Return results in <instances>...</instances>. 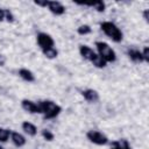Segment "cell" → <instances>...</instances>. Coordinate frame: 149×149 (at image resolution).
<instances>
[{"instance_id":"cell-25","label":"cell","mask_w":149,"mask_h":149,"mask_svg":"<svg viewBox=\"0 0 149 149\" xmlns=\"http://www.w3.org/2000/svg\"><path fill=\"white\" fill-rule=\"evenodd\" d=\"M5 20V9L0 8V22H2Z\"/></svg>"},{"instance_id":"cell-12","label":"cell","mask_w":149,"mask_h":149,"mask_svg":"<svg viewBox=\"0 0 149 149\" xmlns=\"http://www.w3.org/2000/svg\"><path fill=\"white\" fill-rule=\"evenodd\" d=\"M127 56L129 57V59H132L133 62L135 63H143V57H142V54H141V50L139 49H134V48H130L127 50Z\"/></svg>"},{"instance_id":"cell-15","label":"cell","mask_w":149,"mask_h":149,"mask_svg":"<svg viewBox=\"0 0 149 149\" xmlns=\"http://www.w3.org/2000/svg\"><path fill=\"white\" fill-rule=\"evenodd\" d=\"M78 5H80V6H87V7H92V8H94L97 12H99V13H102V12H105V9H106V3L104 2V1H95V2H92V3H86V2H77Z\"/></svg>"},{"instance_id":"cell-5","label":"cell","mask_w":149,"mask_h":149,"mask_svg":"<svg viewBox=\"0 0 149 149\" xmlns=\"http://www.w3.org/2000/svg\"><path fill=\"white\" fill-rule=\"evenodd\" d=\"M36 41H37V44L41 48V50H45V49L55 47V41H54L52 36L48 33H43V31L38 33L36 36Z\"/></svg>"},{"instance_id":"cell-24","label":"cell","mask_w":149,"mask_h":149,"mask_svg":"<svg viewBox=\"0 0 149 149\" xmlns=\"http://www.w3.org/2000/svg\"><path fill=\"white\" fill-rule=\"evenodd\" d=\"M6 64V57L3 55H0V66H3Z\"/></svg>"},{"instance_id":"cell-8","label":"cell","mask_w":149,"mask_h":149,"mask_svg":"<svg viewBox=\"0 0 149 149\" xmlns=\"http://www.w3.org/2000/svg\"><path fill=\"white\" fill-rule=\"evenodd\" d=\"M81 95L83 98L88 101V102H97L99 100V93L98 91L93 90V88H86L81 91Z\"/></svg>"},{"instance_id":"cell-27","label":"cell","mask_w":149,"mask_h":149,"mask_svg":"<svg viewBox=\"0 0 149 149\" xmlns=\"http://www.w3.org/2000/svg\"><path fill=\"white\" fill-rule=\"evenodd\" d=\"M0 149H5V148H3V147H2L1 144H0Z\"/></svg>"},{"instance_id":"cell-4","label":"cell","mask_w":149,"mask_h":149,"mask_svg":"<svg viewBox=\"0 0 149 149\" xmlns=\"http://www.w3.org/2000/svg\"><path fill=\"white\" fill-rule=\"evenodd\" d=\"M86 139H87L91 143L97 144V146H106V144L109 143L108 137H107L104 133H101V132H99V130H93V129L88 130V132L86 133Z\"/></svg>"},{"instance_id":"cell-17","label":"cell","mask_w":149,"mask_h":149,"mask_svg":"<svg viewBox=\"0 0 149 149\" xmlns=\"http://www.w3.org/2000/svg\"><path fill=\"white\" fill-rule=\"evenodd\" d=\"M43 55L48 58V59H55L57 56H58V50L52 47V48H49V49H45V50H42Z\"/></svg>"},{"instance_id":"cell-21","label":"cell","mask_w":149,"mask_h":149,"mask_svg":"<svg viewBox=\"0 0 149 149\" xmlns=\"http://www.w3.org/2000/svg\"><path fill=\"white\" fill-rule=\"evenodd\" d=\"M141 54H142V57H143L144 63H149V48L148 47H144L141 50Z\"/></svg>"},{"instance_id":"cell-11","label":"cell","mask_w":149,"mask_h":149,"mask_svg":"<svg viewBox=\"0 0 149 149\" xmlns=\"http://www.w3.org/2000/svg\"><path fill=\"white\" fill-rule=\"evenodd\" d=\"M19 76L22 80L27 81V83H34L35 81V74L31 70L27 69V68H21L19 70Z\"/></svg>"},{"instance_id":"cell-14","label":"cell","mask_w":149,"mask_h":149,"mask_svg":"<svg viewBox=\"0 0 149 149\" xmlns=\"http://www.w3.org/2000/svg\"><path fill=\"white\" fill-rule=\"evenodd\" d=\"M21 128L28 136H35L37 134V127L29 121H23L21 125Z\"/></svg>"},{"instance_id":"cell-26","label":"cell","mask_w":149,"mask_h":149,"mask_svg":"<svg viewBox=\"0 0 149 149\" xmlns=\"http://www.w3.org/2000/svg\"><path fill=\"white\" fill-rule=\"evenodd\" d=\"M148 13H149L148 9H144V10H143V19H144L147 22H148Z\"/></svg>"},{"instance_id":"cell-22","label":"cell","mask_w":149,"mask_h":149,"mask_svg":"<svg viewBox=\"0 0 149 149\" xmlns=\"http://www.w3.org/2000/svg\"><path fill=\"white\" fill-rule=\"evenodd\" d=\"M14 15L9 9H5V20L7 22H14Z\"/></svg>"},{"instance_id":"cell-18","label":"cell","mask_w":149,"mask_h":149,"mask_svg":"<svg viewBox=\"0 0 149 149\" xmlns=\"http://www.w3.org/2000/svg\"><path fill=\"white\" fill-rule=\"evenodd\" d=\"M10 130L3 127H0V143H6L10 137Z\"/></svg>"},{"instance_id":"cell-10","label":"cell","mask_w":149,"mask_h":149,"mask_svg":"<svg viewBox=\"0 0 149 149\" xmlns=\"http://www.w3.org/2000/svg\"><path fill=\"white\" fill-rule=\"evenodd\" d=\"M79 54H80V56H81L85 61L91 62V59H92L93 56L95 55V51H94L91 47H88V45H86V44H81V45H79Z\"/></svg>"},{"instance_id":"cell-1","label":"cell","mask_w":149,"mask_h":149,"mask_svg":"<svg viewBox=\"0 0 149 149\" xmlns=\"http://www.w3.org/2000/svg\"><path fill=\"white\" fill-rule=\"evenodd\" d=\"M38 106H40V112H41V114H43V118L45 120L55 119L62 112V107L58 104H56L55 101H52V100L38 101Z\"/></svg>"},{"instance_id":"cell-6","label":"cell","mask_w":149,"mask_h":149,"mask_svg":"<svg viewBox=\"0 0 149 149\" xmlns=\"http://www.w3.org/2000/svg\"><path fill=\"white\" fill-rule=\"evenodd\" d=\"M47 9L51 14H54L56 16L63 15L65 13V10H66L65 9V6L62 2H59V1H51V0H48L47 1Z\"/></svg>"},{"instance_id":"cell-2","label":"cell","mask_w":149,"mask_h":149,"mask_svg":"<svg viewBox=\"0 0 149 149\" xmlns=\"http://www.w3.org/2000/svg\"><path fill=\"white\" fill-rule=\"evenodd\" d=\"M100 29L104 31V34L106 36H108L113 42H121L123 38V33L121 31V29L112 21H102L100 23Z\"/></svg>"},{"instance_id":"cell-3","label":"cell","mask_w":149,"mask_h":149,"mask_svg":"<svg viewBox=\"0 0 149 149\" xmlns=\"http://www.w3.org/2000/svg\"><path fill=\"white\" fill-rule=\"evenodd\" d=\"M95 48L98 50V55L106 62V63H113L116 61V54L114 49L106 42L102 41H97L95 42Z\"/></svg>"},{"instance_id":"cell-13","label":"cell","mask_w":149,"mask_h":149,"mask_svg":"<svg viewBox=\"0 0 149 149\" xmlns=\"http://www.w3.org/2000/svg\"><path fill=\"white\" fill-rule=\"evenodd\" d=\"M109 148L111 149H132L129 142L126 139H119V140L112 141L109 143Z\"/></svg>"},{"instance_id":"cell-20","label":"cell","mask_w":149,"mask_h":149,"mask_svg":"<svg viewBox=\"0 0 149 149\" xmlns=\"http://www.w3.org/2000/svg\"><path fill=\"white\" fill-rule=\"evenodd\" d=\"M41 135H42V137H43L45 141H48V142H51V141L55 140V134H54L52 132H50L49 129H43V130L41 132Z\"/></svg>"},{"instance_id":"cell-16","label":"cell","mask_w":149,"mask_h":149,"mask_svg":"<svg viewBox=\"0 0 149 149\" xmlns=\"http://www.w3.org/2000/svg\"><path fill=\"white\" fill-rule=\"evenodd\" d=\"M91 63H92V65L93 66H95L97 69H104V68H106V65H107V63L95 52V55L93 56V58L91 59Z\"/></svg>"},{"instance_id":"cell-19","label":"cell","mask_w":149,"mask_h":149,"mask_svg":"<svg viewBox=\"0 0 149 149\" xmlns=\"http://www.w3.org/2000/svg\"><path fill=\"white\" fill-rule=\"evenodd\" d=\"M77 33L81 36H85V35H88V34L92 33V28L88 24H81L77 28Z\"/></svg>"},{"instance_id":"cell-23","label":"cell","mask_w":149,"mask_h":149,"mask_svg":"<svg viewBox=\"0 0 149 149\" xmlns=\"http://www.w3.org/2000/svg\"><path fill=\"white\" fill-rule=\"evenodd\" d=\"M47 1H48V0H44V1H34V3H35L36 6H40V7H44V8H47Z\"/></svg>"},{"instance_id":"cell-7","label":"cell","mask_w":149,"mask_h":149,"mask_svg":"<svg viewBox=\"0 0 149 149\" xmlns=\"http://www.w3.org/2000/svg\"><path fill=\"white\" fill-rule=\"evenodd\" d=\"M21 107H22V109H24L26 112H28L30 114H37V113L41 114L38 102H35L30 99H22L21 100Z\"/></svg>"},{"instance_id":"cell-9","label":"cell","mask_w":149,"mask_h":149,"mask_svg":"<svg viewBox=\"0 0 149 149\" xmlns=\"http://www.w3.org/2000/svg\"><path fill=\"white\" fill-rule=\"evenodd\" d=\"M9 139H10L12 143H13L15 147H17V148H21V147H23V146L27 143L26 137H24L21 133H19V132H12Z\"/></svg>"}]
</instances>
